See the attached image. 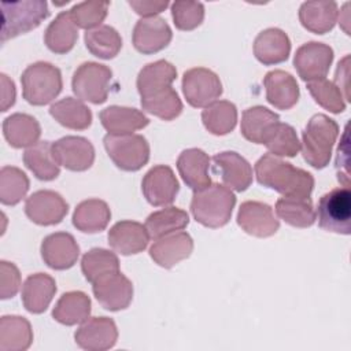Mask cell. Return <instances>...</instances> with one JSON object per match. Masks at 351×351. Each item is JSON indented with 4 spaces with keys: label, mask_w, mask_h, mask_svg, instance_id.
I'll use <instances>...</instances> for the list:
<instances>
[{
    "label": "cell",
    "mask_w": 351,
    "mask_h": 351,
    "mask_svg": "<svg viewBox=\"0 0 351 351\" xmlns=\"http://www.w3.org/2000/svg\"><path fill=\"white\" fill-rule=\"evenodd\" d=\"M255 176L261 185L284 196L310 197L314 189V177L308 171L271 154H265L258 159Z\"/></svg>",
    "instance_id": "6da1fadb"
},
{
    "label": "cell",
    "mask_w": 351,
    "mask_h": 351,
    "mask_svg": "<svg viewBox=\"0 0 351 351\" xmlns=\"http://www.w3.org/2000/svg\"><path fill=\"white\" fill-rule=\"evenodd\" d=\"M236 204L234 193L221 184L195 191L191 202V213L196 222L206 228L225 226L232 217Z\"/></svg>",
    "instance_id": "7a4b0ae2"
},
{
    "label": "cell",
    "mask_w": 351,
    "mask_h": 351,
    "mask_svg": "<svg viewBox=\"0 0 351 351\" xmlns=\"http://www.w3.org/2000/svg\"><path fill=\"white\" fill-rule=\"evenodd\" d=\"M337 136L339 125L335 119L325 114L313 115L302 133L300 149L304 160L314 169L326 167Z\"/></svg>",
    "instance_id": "3957f363"
},
{
    "label": "cell",
    "mask_w": 351,
    "mask_h": 351,
    "mask_svg": "<svg viewBox=\"0 0 351 351\" xmlns=\"http://www.w3.org/2000/svg\"><path fill=\"white\" fill-rule=\"evenodd\" d=\"M22 96L32 106H45L51 103L63 88L60 70L48 62L29 64L22 75Z\"/></svg>",
    "instance_id": "277c9868"
},
{
    "label": "cell",
    "mask_w": 351,
    "mask_h": 351,
    "mask_svg": "<svg viewBox=\"0 0 351 351\" xmlns=\"http://www.w3.org/2000/svg\"><path fill=\"white\" fill-rule=\"evenodd\" d=\"M49 15L44 0H22L1 3V43L25 34L41 25Z\"/></svg>",
    "instance_id": "5b68a950"
},
{
    "label": "cell",
    "mask_w": 351,
    "mask_h": 351,
    "mask_svg": "<svg viewBox=\"0 0 351 351\" xmlns=\"http://www.w3.org/2000/svg\"><path fill=\"white\" fill-rule=\"evenodd\" d=\"M103 144L110 159L121 170L137 171L149 160V144L141 134H106Z\"/></svg>",
    "instance_id": "8992f818"
},
{
    "label": "cell",
    "mask_w": 351,
    "mask_h": 351,
    "mask_svg": "<svg viewBox=\"0 0 351 351\" xmlns=\"http://www.w3.org/2000/svg\"><path fill=\"white\" fill-rule=\"evenodd\" d=\"M112 71L108 66L96 62H85L73 74L71 88L74 95L92 104H101L107 100Z\"/></svg>",
    "instance_id": "52a82bcc"
},
{
    "label": "cell",
    "mask_w": 351,
    "mask_h": 351,
    "mask_svg": "<svg viewBox=\"0 0 351 351\" xmlns=\"http://www.w3.org/2000/svg\"><path fill=\"white\" fill-rule=\"evenodd\" d=\"M321 229L339 234L351 233V192L348 188H335L318 200L317 213Z\"/></svg>",
    "instance_id": "ba28073f"
},
{
    "label": "cell",
    "mask_w": 351,
    "mask_h": 351,
    "mask_svg": "<svg viewBox=\"0 0 351 351\" xmlns=\"http://www.w3.org/2000/svg\"><path fill=\"white\" fill-rule=\"evenodd\" d=\"M222 82L210 69L193 67L182 75V93L189 106L206 108L222 95Z\"/></svg>",
    "instance_id": "9c48e42d"
},
{
    "label": "cell",
    "mask_w": 351,
    "mask_h": 351,
    "mask_svg": "<svg viewBox=\"0 0 351 351\" xmlns=\"http://www.w3.org/2000/svg\"><path fill=\"white\" fill-rule=\"evenodd\" d=\"M92 291L99 304L108 311H121L133 300V284L121 271L101 276L92 282Z\"/></svg>",
    "instance_id": "30bf717a"
},
{
    "label": "cell",
    "mask_w": 351,
    "mask_h": 351,
    "mask_svg": "<svg viewBox=\"0 0 351 351\" xmlns=\"http://www.w3.org/2000/svg\"><path fill=\"white\" fill-rule=\"evenodd\" d=\"M332 62L333 49L328 44L317 41L300 45L293 56V67L306 82L325 78Z\"/></svg>",
    "instance_id": "8fae6325"
},
{
    "label": "cell",
    "mask_w": 351,
    "mask_h": 351,
    "mask_svg": "<svg viewBox=\"0 0 351 351\" xmlns=\"http://www.w3.org/2000/svg\"><path fill=\"white\" fill-rule=\"evenodd\" d=\"M141 191L151 206L165 207L176 200L180 184L171 167L156 165L145 173L141 181Z\"/></svg>",
    "instance_id": "7c38bea8"
},
{
    "label": "cell",
    "mask_w": 351,
    "mask_h": 351,
    "mask_svg": "<svg viewBox=\"0 0 351 351\" xmlns=\"http://www.w3.org/2000/svg\"><path fill=\"white\" fill-rule=\"evenodd\" d=\"M69 211L67 202L55 191L41 189L32 193L25 202L26 217L41 226L60 223Z\"/></svg>",
    "instance_id": "4fadbf2b"
},
{
    "label": "cell",
    "mask_w": 351,
    "mask_h": 351,
    "mask_svg": "<svg viewBox=\"0 0 351 351\" xmlns=\"http://www.w3.org/2000/svg\"><path fill=\"white\" fill-rule=\"evenodd\" d=\"M52 156L59 166L71 171H85L95 162L92 143L81 136H66L51 145Z\"/></svg>",
    "instance_id": "5bb4252c"
},
{
    "label": "cell",
    "mask_w": 351,
    "mask_h": 351,
    "mask_svg": "<svg viewBox=\"0 0 351 351\" xmlns=\"http://www.w3.org/2000/svg\"><path fill=\"white\" fill-rule=\"evenodd\" d=\"M78 347L86 351H106L115 346L118 329L112 318L92 317L84 321L74 333Z\"/></svg>",
    "instance_id": "9a60e30c"
},
{
    "label": "cell",
    "mask_w": 351,
    "mask_h": 351,
    "mask_svg": "<svg viewBox=\"0 0 351 351\" xmlns=\"http://www.w3.org/2000/svg\"><path fill=\"white\" fill-rule=\"evenodd\" d=\"M237 225L254 237H270L278 228L280 222L274 217L273 208L262 202L247 200L243 202L237 213Z\"/></svg>",
    "instance_id": "2e32d148"
},
{
    "label": "cell",
    "mask_w": 351,
    "mask_h": 351,
    "mask_svg": "<svg viewBox=\"0 0 351 351\" xmlns=\"http://www.w3.org/2000/svg\"><path fill=\"white\" fill-rule=\"evenodd\" d=\"M173 38L169 23L160 16L141 18L133 29V47L144 55H152L165 49Z\"/></svg>",
    "instance_id": "e0dca14e"
},
{
    "label": "cell",
    "mask_w": 351,
    "mask_h": 351,
    "mask_svg": "<svg viewBox=\"0 0 351 351\" xmlns=\"http://www.w3.org/2000/svg\"><path fill=\"white\" fill-rule=\"evenodd\" d=\"M40 251L44 263L53 270L73 267L80 256V245L67 232H56L44 237Z\"/></svg>",
    "instance_id": "ac0fdd59"
},
{
    "label": "cell",
    "mask_w": 351,
    "mask_h": 351,
    "mask_svg": "<svg viewBox=\"0 0 351 351\" xmlns=\"http://www.w3.org/2000/svg\"><path fill=\"white\" fill-rule=\"evenodd\" d=\"M193 251L192 237L182 230L156 239L149 247L152 261L165 269H171L181 261L191 256Z\"/></svg>",
    "instance_id": "d6986e66"
},
{
    "label": "cell",
    "mask_w": 351,
    "mask_h": 351,
    "mask_svg": "<svg viewBox=\"0 0 351 351\" xmlns=\"http://www.w3.org/2000/svg\"><path fill=\"white\" fill-rule=\"evenodd\" d=\"M213 162L223 185L230 191L243 192L252 184V167L240 154L234 151H223L214 155Z\"/></svg>",
    "instance_id": "ffe728a7"
},
{
    "label": "cell",
    "mask_w": 351,
    "mask_h": 351,
    "mask_svg": "<svg viewBox=\"0 0 351 351\" xmlns=\"http://www.w3.org/2000/svg\"><path fill=\"white\" fill-rule=\"evenodd\" d=\"M110 247L121 255H136L143 252L149 241L145 226L136 221H119L107 234Z\"/></svg>",
    "instance_id": "44dd1931"
},
{
    "label": "cell",
    "mask_w": 351,
    "mask_h": 351,
    "mask_svg": "<svg viewBox=\"0 0 351 351\" xmlns=\"http://www.w3.org/2000/svg\"><path fill=\"white\" fill-rule=\"evenodd\" d=\"M177 169L182 181L193 192L202 191L213 184L208 174L210 156L203 149H184L177 159Z\"/></svg>",
    "instance_id": "7402d4cb"
},
{
    "label": "cell",
    "mask_w": 351,
    "mask_h": 351,
    "mask_svg": "<svg viewBox=\"0 0 351 351\" xmlns=\"http://www.w3.org/2000/svg\"><path fill=\"white\" fill-rule=\"evenodd\" d=\"M252 49L255 58L262 64H278L288 59L291 52V40L281 29L269 27L255 37Z\"/></svg>",
    "instance_id": "603a6c76"
},
{
    "label": "cell",
    "mask_w": 351,
    "mask_h": 351,
    "mask_svg": "<svg viewBox=\"0 0 351 351\" xmlns=\"http://www.w3.org/2000/svg\"><path fill=\"white\" fill-rule=\"evenodd\" d=\"M99 118L103 128L112 136L133 134V132L144 129L149 123L143 111L123 106H110L100 111Z\"/></svg>",
    "instance_id": "cb8c5ba5"
},
{
    "label": "cell",
    "mask_w": 351,
    "mask_h": 351,
    "mask_svg": "<svg viewBox=\"0 0 351 351\" xmlns=\"http://www.w3.org/2000/svg\"><path fill=\"white\" fill-rule=\"evenodd\" d=\"M266 100L278 110L292 108L300 96L295 77L284 70H271L263 78Z\"/></svg>",
    "instance_id": "d4e9b609"
},
{
    "label": "cell",
    "mask_w": 351,
    "mask_h": 351,
    "mask_svg": "<svg viewBox=\"0 0 351 351\" xmlns=\"http://www.w3.org/2000/svg\"><path fill=\"white\" fill-rule=\"evenodd\" d=\"M56 293L55 280L45 273L29 276L22 285L23 307L32 314L44 313Z\"/></svg>",
    "instance_id": "484cf974"
},
{
    "label": "cell",
    "mask_w": 351,
    "mask_h": 351,
    "mask_svg": "<svg viewBox=\"0 0 351 351\" xmlns=\"http://www.w3.org/2000/svg\"><path fill=\"white\" fill-rule=\"evenodd\" d=\"M3 134L11 147L29 148L38 143L41 126L34 117L15 112L3 121Z\"/></svg>",
    "instance_id": "4316f807"
},
{
    "label": "cell",
    "mask_w": 351,
    "mask_h": 351,
    "mask_svg": "<svg viewBox=\"0 0 351 351\" xmlns=\"http://www.w3.org/2000/svg\"><path fill=\"white\" fill-rule=\"evenodd\" d=\"M339 16L335 1H306L299 8V21L302 26L314 33L325 34L330 32Z\"/></svg>",
    "instance_id": "83f0119b"
},
{
    "label": "cell",
    "mask_w": 351,
    "mask_h": 351,
    "mask_svg": "<svg viewBox=\"0 0 351 351\" xmlns=\"http://www.w3.org/2000/svg\"><path fill=\"white\" fill-rule=\"evenodd\" d=\"M177 78V69L170 62L160 59L145 64L136 81L140 97L151 96L159 90L170 88Z\"/></svg>",
    "instance_id": "f1b7e54d"
},
{
    "label": "cell",
    "mask_w": 351,
    "mask_h": 351,
    "mask_svg": "<svg viewBox=\"0 0 351 351\" xmlns=\"http://www.w3.org/2000/svg\"><path fill=\"white\" fill-rule=\"evenodd\" d=\"M78 38V27L71 19L70 11H62L48 25L44 33L47 48L58 55L67 53L73 49Z\"/></svg>",
    "instance_id": "f546056e"
},
{
    "label": "cell",
    "mask_w": 351,
    "mask_h": 351,
    "mask_svg": "<svg viewBox=\"0 0 351 351\" xmlns=\"http://www.w3.org/2000/svg\"><path fill=\"white\" fill-rule=\"evenodd\" d=\"M111 219V210L104 200L86 199L77 204L73 213V225L84 233L104 230Z\"/></svg>",
    "instance_id": "4dcf8cb0"
},
{
    "label": "cell",
    "mask_w": 351,
    "mask_h": 351,
    "mask_svg": "<svg viewBox=\"0 0 351 351\" xmlns=\"http://www.w3.org/2000/svg\"><path fill=\"white\" fill-rule=\"evenodd\" d=\"M90 307V299L85 292L70 291L59 298L52 310V317L62 325L73 326L89 318Z\"/></svg>",
    "instance_id": "1f68e13d"
},
{
    "label": "cell",
    "mask_w": 351,
    "mask_h": 351,
    "mask_svg": "<svg viewBox=\"0 0 351 351\" xmlns=\"http://www.w3.org/2000/svg\"><path fill=\"white\" fill-rule=\"evenodd\" d=\"M30 322L19 315H3L0 319V351H25L32 346Z\"/></svg>",
    "instance_id": "d6a6232c"
},
{
    "label": "cell",
    "mask_w": 351,
    "mask_h": 351,
    "mask_svg": "<svg viewBox=\"0 0 351 351\" xmlns=\"http://www.w3.org/2000/svg\"><path fill=\"white\" fill-rule=\"evenodd\" d=\"M51 117L62 126L73 130H85L92 125L90 108L78 99L64 97L49 107Z\"/></svg>",
    "instance_id": "836d02e7"
},
{
    "label": "cell",
    "mask_w": 351,
    "mask_h": 351,
    "mask_svg": "<svg viewBox=\"0 0 351 351\" xmlns=\"http://www.w3.org/2000/svg\"><path fill=\"white\" fill-rule=\"evenodd\" d=\"M276 214L293 228H310L315 219V211L310 197L284 196L276 202Z\"/></svg>",
    "instance_id": "e575fe53"
},
{
    "label": "cell",
    "mask_w": 351,
    "mask_h": 351,
    "mask_svg": "<svg viewBox=\"0 0 351 351\" xmlns=\"http://www.w3.org/2000/svg\"><path fill=\"white\" fill-rule=\"evenodd\" d=\"M277 122H280V117L274 111L263 106H254L244 110L240 130L245 140L254 144H262L269 129Z\"/></svg>",
    "instance_id": "d590c367"
},
{
    "label": "cell",
    "mask_w": 351,
    "mask_h": 351,
    "mask_svg": "<svg viewBox=\"0 0 351 351\" xmlns=\"http://www.w3.org/2000/svg\"><path fill=\"white\" fill-rule=\"evenodd\" d=\"M189 223V215L186 211L178 207H165L162 210L154 211L145 219V229L154 240L163 237L166 234L182 230Z\"/></svg>",
    "instance_id": "8d00e7d4"
},
{
    "label": "cell",
    "mask_w": 351,
    "mask_h": 351,
    "mask_svg": "<svg viewBox=\"0 0 351 351\" xmlns=\"http://www.w3.org/2000/svg\"><path fill=\"white\" fill-rule=\"evenodd\" d=\"M49 141H38L23 152V163L41 181H52L60 174L59 165L55 162Z\"/></svg>",
    "instance_id": "74e56055"
},
{
    "label": "cell",
    "mask_w": 351,
    "mask_h": 351,
    "mask_svg": "<svg viewBox=\"0 0 351 351\" xmlns=\"http://www.w3.org/2000/svg\"><path fill=\"white\" fill-rule=\"evenodd\" d=\"M202 121L211 134L225 136L237 123V108L232 101L217 100L203 110Z\"/></svg>",
    "instance_id": "f35d334b"
},
{
    "label": "cell",
    "mask_w": 351,
    "mask_h": 351,
    "mask_svg": "<svg viewBox=\"0 0 351 351\" xmlns=\"http://www.w3.org/2000/svg\"><path fill=\"white\" fill-rule=\"evenodd\" d=\"M84 41L92 55L106 60L115 58L122 48L121 34L110 25H101L88 30L84 36Z\"/></svg>",
    "instance_id": "ab89813d"
},
{
    "label": "cell",
    "mask_w": 351,
    "mask_h": 351,
    "mask_svg": "<svg viewBox=\"0 0 351 351\" xmlns=\"http://www.w3.org/2000/svg\"><path fill=\"white\" fill-rule=\"evenodd\" d=\"M262 144L269 149V154L274 156L293 158L300 151V141L296 130L282 122L274 123L266 133Z\"/></svg>",
    "instance_id": "60d3db41"
},
{
    "label": "cell",
    "mask_w": 351,
    "mask_h": 351,
    "mask_svg": "<svg viewBox=\"0 0 351 351\" xmlns=\"http://www.w3.org/2000/svg\"><path fill=\"white\" fill-rule=\"evenodd\" d=\"M141 107L145 112L152 114L163 121H173L182 112V101L178 93L170 86L151 96L141 97Z\"/></svg>",
    "instance_id": "b9f144b4"
},
{
    "label": "cell",
    "mask_w": 351,
    "mask_h": 351,
    "mask_svg": "<svg viewBox=\"0 0 351 351\" xmlns=\"http://www.w3.org/2000/svg\"><path fill=\"white\" fill-rule=\"evenodd\" d=\"M30 186L27 176L18 167L3 166L0 170V202L4 206L18 204Z\"/></svg>",
    "instance_id": "7bdbcfd3"
},
{
    "label": "cell",
    "mask_w": 351,
    "mask_h": 351,
    "mask_svg": "<svg viewBox=\"0 0 351 351\" xmlns=\"http://www.w3.org/2000/svg\"><path fill=\"white\" fill-rule=\"evenodd\" d=\"M81 270L84 277L93 282L101 276L119 271V259L115 252L104 248H92L84 254L81 259Z\"/></svg>",
    "instance_id": "ee69618b"
},
{
    "label": "cell",
    "mask_w": 351,
    "mask_h": 351,
    "mask_svg": "<svg viewBox=\"0 0 351 351\" xmlns=\"http://www.w3.org/2000/svg\"><path fill=\"white\" fill-rule=\"evenodd\" d=\"M307 89L317 104L332 114H340L346 110V101L335 82L321 78L307 82Z\"/></svg>",
    "instance_id": "f6af8a7d"
},
{
    "label": "cell",
    "mask_w": 351,
    "mask_h": 351,
    "mask_svg": "<svg viewBox=\"0 0 351 351\" xmlns=\"http://www.w3.org/2000/svg\"><path fill=\"white\" fill-rule=\"evenodd\" d=\"M110 1H82L70 10V15L77 27L92 30L101 26L108 12Z\"/></svg>",
    "instance_id": "bcb514c9"
},
{
    "label": "cell",
    "mask_w": 351,
    "mask_h": 351,
    "mask_svg": "<svg viewBox=\"0 0 351 351\" xmlns=\"http://www.w3.org/2000/svg\"><path fill=\"white\" fill-rule=\"evenodd\" d=\"M171 18L178 30H193L204 19V5L199 1L177 0L171 3Z\"/></svg>",
    "instance_id": "7dc6e473"
},
{
    "label": "cell",
    "mask_w": 351,
    "mask_h": 351,
    "mask_svg": "<svg viewBox=\"0 0 351 351\" xmlns=\"http://www.w3.org/2000/svg\"><path fill=\"white\" fill-rule=\"evenodd\" d=\"M21 287V273L18 267L7 261L0 262V298H14Z\"/></svg>",
    "instance_id": "c3c4849f"
},
{
    "label": "cell",
    "mask_w": 351,
    "mask_h": 351,
    "mask_svg": "<svg viewBox=\"0 0 351 351\" xmlns=\"http://www.w3.org/2000/svg\"><path fill=\"white\" fill-rule=\"evenodd\" d=\"M128 4L143 18L156 16V14L165 11L169 7L167 0H129Z\"/></svg>",
    "instance_id": "681fc988"
},
{
    "label": "cell",
    "mask_w": 351,
    "mask_h": 351,
    "mask_svg": "<svg viewBox=\"0 0 351 351\" xmlns=\"http://www.w3.org/2000/svg\"><path fill=\"white\" fill-rule=\"evenodd\" d=\"M348 60L350 56H344L343 60L339 62L337 70H336V75H335V85L340 89L343 97L350 101V96H348Z\"/></svg>",
    "instance_id": "f907efd6"
},
{
    "label": "cell",
    "mask_w": 351,
    "mask_h": 351,
    "mask_svg": "<svg viewBox=\"0 0 351 351\" xmlns=\"http://www.w3.org/2000/svg\"><path fill=\"white\" fill-rule=\"evenodd\" d=\"M1 80V111H7L15 103V85L14 82L5 75H0Z\"/></svg>",
    "instance_id": "816d5d0a"
}]
</instances>
